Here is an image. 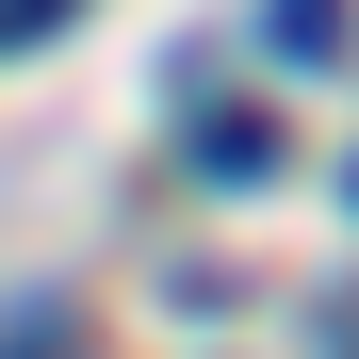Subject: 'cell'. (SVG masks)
Segmentation results:
<instances>
[{
	"instance_id": "3957f363",
	"label": "cell",
	"mask_w": 359,
	"mask_h": 359,
	"mask_svg": "<svg viewBox=\"0 0 359 359\" xmlns=\"http://www.w3.org/2000/svg\"><path fill=\"white\" fill-rule=\"evenodd\" d=\"M82 17V0H0V49H17V33H66Z\"/></svg>"
},
{
	"instance_id": "6da1fadb",
	"label": "cell",
	"mask_w": 359,
	"mask_h": 359,
	"mask_svg": "<svg viewBox=\"0 0 359 359\" xmlns=\"http://www.w3.org/2000/svg\"><path fill=\"white\" fill-rule=\"evenodd\" d=\"M278 163H294V131H278L262 98H212V114H196V180H229V196H245V180H278Z\"/></svg>"
},
{
	"instance_id": "7a4b0ae2",
	"label": "cell",
	"mask_w": 359,
	"mask_h": 359,
	"mask_svg": "<svg viewBox=\"0 0 359 359\" xmlns=\"http://www.w3.org/2000/svg\"><path fill=\"white\" fill-rule=\"evenodd\" d=\"M262 49L278 66H343L359 49V0H262Z\"/></svg>"
}]
</instances>
